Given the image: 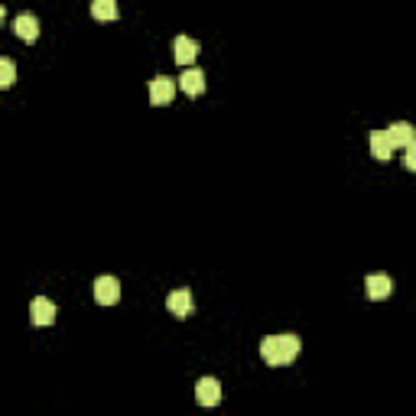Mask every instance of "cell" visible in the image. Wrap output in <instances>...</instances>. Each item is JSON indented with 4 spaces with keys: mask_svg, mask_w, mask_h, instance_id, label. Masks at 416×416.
Segmentation results:
<instances>
[{
    "mask_svg": "<svg viewBox=\"0 0 416 416\" xmlns=\"http://www.w3.org/2000/svg\"><path fill=\"white\" fill-rule=\"evenodd\" d=\"M300 339L296 335H270L261 341V358L270 368H283V364H293L300 355Z\"/></svg>",
    "mask_w": 416,
    "mask_h": 416,
    "instance_id": "obj_1",
    "label": "cell"
},
{
    "mask_svg": "<svg viewBox=\"0 0 416 416\" xmlns=\"http://www.w3.org/2000/svg\"><path fill=\"white\" fill-rule=\"evenodd\" d=\"M94 300H98V306H114L121 300V283L114 277H98L94 280Z\"/></svg>",
    "mask_w": 416,
    "mask_h": 416,
    "instance_id": "obj_2",
    "label": "cell"
},
{
    "mask_svg": "<svg viewBox=\"0 0 416 416\" xmlns=\"http://www.w3.org/2000/svg\"><path fill=\"white\" fill-rule=\"evenodd\" d=\"M173 98H176V82L156 75L153 82H150V101H153L156 108H163V104H170Z\"/></svg>",
    "mask_w": 416,
    "mask_h": 416,
    "instance_id": "obj_3",
    "label": "cell"
},
{
    "mask_svg": "<svg viewBox=\"0 0 416 416\" xmlns=\"http://www.w3.org/2000/svg\"><path fill=\"white\" fill-rule=\"evenodd\" d=\"M195 400H199V407H215L221 400V384L215 378H202L195 384Z\"/></svg>",
    "mask_w": 416,
    "mask_h": 416,
    "instance_id": "obj_4",
    "label": "cell"
},
{
    "mask_svg": "<svg viewBox=\"0 0 416 416\" xmlns=\"http://www.w3.org/2000/svg\"><path fill=\"white\" fill-rule=\"evenodd\" d=\"M30 319L33 325H53L55 322V302L46 300V296H36L30 302Z\"/></svg>",
    "mask_w": 416,
    "mask_h": 416,
    "instance_id": "obj_5",
    "label": "cell"
},
{
    "mask_svg": "<svg viewBox=\"0 0 416 416\" xmlns=\"http://www.w3.org/2000/svg\"><path fill=\"white\" fill-rule=\"evenodd\" d=\"M173 55H176L179 65H192L195 55H199V43L192 36H176L173 39Z\"/></svg>",
    "mask_w": 416,
    "mask_h": 416,
    "instance_id": "obj_6",
    "label": "cell"
},
{
    "mask_svg": "<svg viewBox=\"0 0 416 416\" xmlns=\"http://www.w3.org/2000/svg\"><path fill=\"white\" fill-rule=\"evenodd\" d=\"M166 306H170V312L176 319H185V316H192V306H195V302H192V293H189V290L182 286V290H176V293L166 296Z\"/></svg>",
    "mask_w": 416,
    "mask_h": 416,
    "instance_id": "obj_7",
    "label": "cell"
},
{
    "mask_svg": "<svg viewBox=\"0 0 416 416\" xmlns=\"http://www.w3.org/2000/svg\"><path fill=\"white\" fill-rule=\"evenodd\" d=\"M387 137H390V143L393 147H410L416 140V131H413V124H407V121H397V124H390L387 127Z\"/></svg>",
    "mask_w": 416,
    "mask_h": 416,
    "instance_id": "obj_8",
    "label": "cell"
},
{
    "mask_svg": "<svg viewBox=\"0 0 416 416\" xmlns=\"http://www.w3.org/2000/svg\"><path fill=\"white\" fill-rule=\"evenodd\" d=\"M364 286H368V296H371V300H387V296L393 293V280L387 277V273H371Z\"/></svg>",
    "mask_w": 416,
    "mask_h": 416,
    "instance_id": "obj_9",
    "label": "cell"
},
{
    "mask_svg": "<svg viewBox=\"0 0 416 416\" xmlns=\"http://www.w3.org/2000/svg\"><path fill=\"white\" fill-rule=\"evenodd\" d=\"M179 88H182L189 98H199V94L205 92V75H202L199 69H185L182 78H179Z\"/></svg>",
    "mask_w": 416,
    "mask_h": 416,
    "instance_id": "obj_10",
    "label": "cell"
},
{
    "mask_svg": "<svg viewBox=\"0 0 416 416\" xmlns=\"http://www.w3.org/2000/svg\"><path fill=\"white\" fill-rule=\"evenodd\" d=\"M393 150H397V147L390 143L387 131H374V133H371V156H374V160H381V163L390 160Z\"/></svg>",
    "mask_w": 416,
    "mask_h": 416,
    "instance_id": "obj_11",
    "label": "cell"
},
{
    "mask_svg": "<svg viewBox=\"0 0 416 416\" xmlns=\"http://www.w3.org/2000/svg\"><path fill=\"white\" fill-rule=\"evenodd\" d=\"M13 33L20 39H23V43H33V39L39 36V23H36V16L33 13H20L13 20Z\"/></svg>",
    "mask_w": 416,
    "mask_h": 416,
    "instance_id": "obj_12",
    "label": "cell"
},
{
    "mask_svg": "<svg viewBox=\"0 0 416 416\" xmlns=\"http://www.w3.org/2000/svg\"><path fill=\"white\" fill-rule=\"evenodd\" d=\"M92 16L94 20H117V0H92Z\"/></svg>",
    "mask_w": 416,
    "mask_h": 416,
    "instance_id": "obj_13",
    "label": "cell"
},
{
    "mask_svg": "<svg viewBox=\"0 0 416 416\" xmlns=\"http://www.w3.org/2000/svg\"><path fill=\"white\" fill-rule=\"evenodd\" d=\"M16 82V65L13 59H0V88H10Z\"/></svg>",
    "mask_w": 416,
    "mask_h": 416,
    "instance_id": "obj_14",
    "label": "cell"
},
{
    "mask_svg": "<svg viewBox=\"0 0 416 416\" xmlns=\"http://www.w3.org/2000/svg\"><path fill=\"white\" fill-rule=\"evenodd\" d=\"M403 166L416 173V140L410 143V147H403Z\"/></svg>",
    "mask_w": 416,
    "mask_h": 416,
    "instance_id": "obj_15",
    "label": "cell"
}]
</instances>
